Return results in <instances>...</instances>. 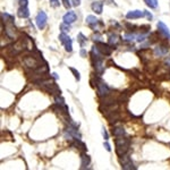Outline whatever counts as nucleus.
I'll use <instances>...</instances> for the list:
<instances>
[{
	"label": "nucleus",
	"instance_id": "obj_15",
	"mask_svg": "<svg viewBox=\"0 0 170 170\" xmlns=\"http://www.w3.org/2000/svg\"><path fill=\"white\" fill-rule=\"evenodd\" d=\"M91 7L93 12H95L96 14H101L102 13V8H103V3L101 1H94Z\"/></svg>",
	"mask_w": 170,
	"mask_h": 170
},
{
	"label": "nucleus",
	"instance_id": "obj_20",
	"mask_svg": "<svg viewBox=\"0 0 170 170\" xmlns=\"http://www.w3.org/2000/svg\"><path fill=\"white\" fill-rule=\"evenodd\" d=\"M112 134L115 135V136H124L125 135V129L123 128V127H115L114 129H112Z\"/></svg>",
	"mask_w": 170,
	"mask_h": 170
},
{
	"label": "nucleus",
	"instance_id": "obj_35",
	"mask_svg": "<svg viewBox=\"0 0 170 170\" xmlns=\"http://www.w3.org/2000/svg\"><path fill=\"white\" fill-rule=\"evenodd\" d=\"M100 38H101V35H100V34H96V35H94V41L99 42V41H100Z\"/></svg>",
	"mask_w": 170,
	"mask_h": 170
},
{
	"label": "nucleus",
	"instance_id": "obj_27",
	"mask_svg": "<svg viewBox=\"0 0 170 170\" xmlns=\"http://www.w3.org/2000/svg\"><path fill=\"white\" fill-rule=\"evenodd\" d=\"M124 38L126 40H128V41H131V40H134L136 38V35H135V34H131V33H126V34L124 35Z\"/></svg>",
	"mask_w": 170,
	"mask_h": 170
},
{
	"label": "nucleus",
	"instance_id": "obj_25",
	"mask_svg": "<svg viewBox=\"0 0 170 170\" xmlns=\"http://www.w3.org/2000/svg\"><path fill=\"white\" fill-rule=\"evenodd\" d=\"M70 24H67V23H63L61 25H60V28H61V31H64V32H67V31H69L70 30V26H69Z\"/></svg>",
	"mask_w": 170,
	"mask_h": 170
},
{
	"label": "nucleus",
	"instance_id": "obj_38",
	"mask_svg": "<svg viewBox=\"0 0 170 170\" xmlns=\"http://www.w3.org/2000/svg\"><path fill=\"white\" fill-rule=\"evenodd\" d=\"M166 64H167L168 66H170V57H169V58H167V60H166Z\"/></svg>",
	"mask_w": 170,
	"mask_h": 170
},
{
	"label": "nucleus",
	"instance_id": "obj_3",
	"mask_svg": "<svg viewBox=\"0 0 170 170\" xmlns=\"http://www.w3.org/2000/svg\"><path fill=\"white\" fill-rule=\"evenodd\" d=\"M119 162H120V164H121V168L125 170H135L136 169V167L134 166V163L131 162V158L128 157V156H121V158L119 159Z\"/></svg>",
	"mask_w": 170,
	"mask_h": 170
},
{
	"label": "nucleus",
	"instance_id": "obj_7",
	"mask_svg": "<svg viewBox=\"0 0 170 170\" xmlns=\"http://www.w3.org/2000/svg\"><path fill=\"white\" fill-rule=\"evenodd\" d=\"M65 136H66V138H67V140L81 138V134L78 133L77 128H75V127H68V128H67V131H66Z\"/></svg>",
	"mask_w": 170,
	"mask_h": 170
},
{
	"label": "nucleus",
	"instance_id": "obj_24",
	"mask_svg": "<svg viewBox=\"0 0 170 170\" xmlns=\"http://www.w3.org/2000/svg\"><path fill=\"white\" fill-rule=\"evenodd\" d=\"M117 42H118V35H116V34H111V35L109 36V43H110L111 45H115Z\"/></svg>",
	"mask_w": 170,
	"mask_h": 170
},
{
	"label": "nucleus",
	"instance_id": "obj_32",
	"mask_svg": "<svg viewBox=\"0 0 170 170\" xmlns=\"http://www.w3.org/2000/svg\"><path fill=\"white\" fill-rule=\"evenodd\" d=\"M103 146L105 147V150H107V151H109V152L111 151V147H110V145H109V143H107V142H105V143L103 144Z\"/></svg>",
	"mask_w": 170,
	"mask_h": 170
},
{
	"label": "nucleus",
	"instance_id": "obj_9",
	"mask_svg": "<svg viewBox=\"0 0 170 170\" xmlns=\"http://www.w3.org/2000/svg\"><path fill=\"white\" fill-rule=\"evenodd\" d=\"M77 19V15L75 12H68L67 14L64 15V17H63V21L67 23V24H72V23H74L75 21Z\"/></svg>",
	"mask_w": 170,
	"mask_h": 170
},
{
	"label": "nucleus",
	"instance_id": "obj_36",
	"mask_svg": "<svg viewBox=\"0 0 170 170\" xmlns=\"http://www.w3.org/2000/svg\"><path fill=\"white\" fill-rule=\"evenodd\" d=\"M105 2L107 3V5H112V3H115L114 0H105Z\"/></svg>",
	"mask_w": 170,
	"mask_h": 170
},
{
	"label": "nucleus",
	"instance_id": "obj_1",
	"mask_svg": "<svg viewBox=\"0 0 170 170\" xmlns=\"http://www.w3.org/2000/svg\"><path fill=\"white\" fill-rule=\"evenodd\" d=\"M129 140L128 138H123V136H119V138L116 140V152L119 157L125 156L128 150H129Z\"/></svg>",
	"mask_w": 170,
	"mask_h": 170
},
{
	"label": "nucleus",
	"instance_id": "obj_31",
	"mask_svg": "<svg viewBox=\"0 0 170 170\" xmlns=\"http://www.w3.org/2000/svg\"><path fill=\"white\" fill-rule=\"evenodd\" d=\"M102 135H103V137H105V140L107 141L108 138H109V136H108V133H107V131H105V128L103 127L102 128Z\"/></svg>",
	"mask_w": 170,
	"mask_h": 170
},
{
	"label": "nucleus",
	"instance_id": "obj_28",
	"mask_svg": "<svg viewBox=\"0 0 170 170\" xmlns=\"http://www.w3.org/2000/svg\"><path fill=\"white\" fill-rule=\"evenodd\" d=\"M19 7H27L28 5V0H19Z\"/></svg>",
	"mask_w": 170,
	"mask_h": 170
},
{
	"label": "nucleus",
	"instance_id": "obj_22",
	"mask_svg": "<svg viewBox=\"0 0 170 170\" xmlns=\"http://www.w3.org/2000/svg\"><path fill=\"white\" fill-rule=\"evenodd\" d=\"M144 1L150 8H157L158 7V0H144Z\"/></svg>",
	"mask_w": 170,
	"mask_h": 170
},
{
	"label": "nucleus",
	"instance_id": "obj_34",
	"mask_svg": "<svg viewBox=\"0 0 170 170\" xmlns=\"http://www.w3.org/2000/svg\"><path fill=\"white\" fill-rule=\"evenodd\" d=\"M73 1V6H79L81 0H72Z\"/></svg>",
	"mask_w": 170,
	"mask_h": 170
},
{
	"label": "nucleus",
	"instance_id": "obj_29",
	"mask_svg": "<svg viewBox=\"0 0 170 170\" xmlns=\"http://www.w3.org/2000/svg\"><path fill=\"white\" fill-rule=\"evenodd\" d=\"M50 3L52 7H59V5H60L59 0H50Z\"/></svg>",
	"mask_w": 170,
	"mask_h": 170
},
{
	"label": "nucleus",
	"instance_id": "obj_30",
	"mask_svg": "<svg viewBox=\"0 0 170 170\" xmlns=\"http://www.w3.org/2000/svg\"><path fill=\"white\" fill-rule=\"evenodd\" d=\"M63 1V3H64V6H65L66 8L68 9V8H70V6H72V3H70V1L69 0H61Z\"/></svg>",
	"mask_w": 170,
	"mask_h": 170
},
{
	"label": "nucleus",
	"instance_id": "obj_6",
	"mask_svg": "<svg viewBox=\"0 0 170 170\" xmlns=\"http://www.w3.org/2000/svg\"><path fill=\"white\" fill-rule=\"evenodd\" d=\"M96 86H98L99 95H101V96H105V95H108V94H109L110 89L108 87V85L105 84L102 79L99 78L98 81H96Z\"/></svg>",
	"mask_w": 170,
	"mask_h": 170
},
{
	"label": "nucleus",
	"instance_id": "obj_33",
	"mask_svg": "<svg viewBox=\"0 0 170 170\" xmlns=\"http://www.w3.org/2000/svg\"><path fill=\"white\" fill-rule=\"evenodd\" d=\"M144 13H145V16H146V17H147V18H149V19H150V21H151V19H152V17H153V16H152V15H151V14L149 13V12H146V10H144Z\"/></svg>",
	"mask_w": 170,
	"mask_h": 170
},
{
	"label": "nucleus",
	"instance_id": "obj_14",
	"mask_svg": "<svg viewBox=\"0 0 170 170\" xmlns=\"http://www.w3.org/2000/svg\"><path fill=\"white\" fill-rule=\"evenodd\" d=\"M86 23H87L92 28L95 30V27H96L98 23H99V19H98L95 16H93V15H89V16L86 17Z\"/></svg>",
	"mask_w": 170,
	"mask_h": 170
},
{
	"label": "nucleus",
	"instance_id": "obj_16",
	"mask_svg": "<svg viewBox=\"0 0 170 170\" xmlns=\"http://www.w3.org/2000/svg\"><path fill=\"white\" fill-rule=\"evenodd\" d=\"M168 50H169L168 47H166V45H160V47H157V48L154 49V52H156L157 56H164V54L168 53Z\"/></svg>",
	"mask_w": 170,
	"mask_h": 170
},
{
	"label": "nucleus",
	"instance_id": "obj_8",
	"mask_svg": "<svg viewBox=\"0 0 170 170\" xmlns=\"http://www.w3.org/2000/svg\"><path fill=\"white\" fill-rule=\"evenodd\" d=\"M95 47L98 48V50H99L100 52L102 53V54H105V56H109V54H111L112 49H115V48H110L108 44H105V43H102V42H98Z\"/></svg>",
	"mask_w": 170,
	"mask_h": 170
},
{
	"label": "nucleus",
	"instance_id": "obj_5",
	"mask_svg": "<svg viewBox=\"0 0 170 170\" xmlns=\"http://www.w3.org/2000/svg\"><path fill=\"white\" fill-rule=\"evenodd\" d=\"M59 40H60V42L65 45V49L66 51H68V52H72V50H73V45H72V39L65 34V33H61L60 35H59Z\"/></svg>",
	"mask_w": 170,
	"mask_h": 170
},
{
	"label": "nucleus",
	"instance_id": "obj_13",
	"mask_svg": "<svg viewBox=\"0 0 170 170\" xmlns=\"http://www.w3.org/2000/svg\"><path fill=\"white\" fill-rule=\"evenodd\" d=\"M6 34H7V36H9L10 39H15V38H16V28L14 27L13 23H9V24L7 25Z\"/></svg>",
	"mask_w": 170,
	"mask_h": 170
},
{
	"label": "nucleus",
	"instance_id": "obj_19",
	"mask_svg": "<svg viewBox=\"0 0 170 170\" xmlns=\"http://www.w3.org/2000/svg\"><path fill=\"white\" fill-rule=\"evenodd\" d=\"M73 146H76V147H78L81 150H83V151H85L86 150V146H85V144L83 143V142H81V140L79 138H75L74 140V143H72Z\"/></svg>",
	"mask_w": 170,
	"mask_h": 170
},
{
	"label": "nucleus",
	"instance_id": "obj_17",
	"mask_svg": "<svg viewBox=\"0 0 170 170\" xmlns=\"http://www.w3.org/2000/svg\"><path fill=\"white\" fill-rule=\"evenodd\" d=\"M81 159H82V169H84V168H86V167L90 164L91 159H90V157H89L87 154H85V153H82Z\"/></svg>",
	"mask_w": 170,
	"mask_h": 170
},
{
	"label": "nucleus",
	"instance_id": "obj_37",
	"mask_svg": "<svg viewBox=\"0 0 170 170\" xmlns=\"http://www.w3.org/2000/svg\"><path fill=\"white\" fill-rule=\"evenodd\" d=\"M81 56H82V57H85V56H86V51H85L84 49L81 50Z\"/></svg>",
	"mask_w": 170,
	"mask_h": 170
},
{
	"label": "nucleus",
	"instance_id": "obj_23",
	"mask_svg": "<svg viewBox=\"0 0 170 170\" xmlns=\"http://www.w3.org/2000/svg\"><path fill=\"white\" fill-rule=\"evenodd\" d=\"M77 40H78L81 47H84V45H85V43H86V38H85L82 33H79L78 35H77Z\"/></svg>",
	"mask_w": 170,
	"mask_h": 170
},
{
	"label": "nucleus",
	"instance_id": "obj_26",
	"mask_svg": "<svg viewBox=\"0 0 170 170\" xmlns=\"http://www.w3.org/2000/svg\"><path fill=\"white\" fill-rule=\"evenodd\" d=\"M69 69H70V70L73 72V74H74V76H75V78L77 79V81H79V79H81V76H79V73H78V72H77V70H76L75 68H73V67H70Z\"/></svg>",
	"mask_w": 170,
	"mask_h": 170
},
{
	"label": "nucleus",
	"instance_id": "obj_18",
	"mask_svg": "<svg viewBox=\"0 0 170 170\" xmlns=\"http://www.w3.org/2000/svg\"><path fill=\"white\" fill-rule=\"evenodd\" d=\"M17 14H18V16L21 18H27L30 16V12H28V8L27 7H19Z\"/></svg>",
	"mask_w": 170,
	"mask_h": 170
},
{
	"label": "nucleus",
	"instance_id": "obj_2",
	"mask_svg": "<svg viewBox=\"0 0 170 170\" xmlns=\"http://www.w3.org/2000/svg\"><path fill=\"white\" fill-rule=\"evenodd\" d=\"M24 65L26 66L27 68H30V69H34V70H36V69H39L40 67H42L41 66V59L40 58H36L35 56H27L24 58Z\"/></svg>",
	"mask_w": 170,
	"mask_h": 170
},
{
	"label": "nucleus",
	"instance_id": "obj_10",
	"mask_svg": "<svg viewBox=\"0 0 170 170\" xmlns=\"http://www.w3.org/2000/svg\"><path fill=\"white\" fill-rule=\"evenodd\" d=\"M144 16H145L144 10H131V12L127 13L126 18H128V19H136V18H141V17H144Z\"/></svg>",
	"mask_w": 170,
	"mask_h": 170
},
{
	"label": "nucleus",
	"instance_id": "obj_11",
	"mask_svg": "<svg viewBox=\"0 0 170 170\" xmlns=\"http://www.w3.org/2000/svg\"><path fill=\"white\" fill-rule=\"evenodd\" d=\"M158 30H159V32L161 33V34H163L166 38H168V39H170V31L169 28H168V26L163 23V22H159L158 23Z\"/></svg>",
	"mask_w": 170,
	"mask_h": 170
},
{
	"label": "nucleus",
	"instance_id": "obj_39",
	"mask_svg": "<svg viewBox=\"0 0 170 170\" xmlns=\"http://www.w3.org/2000/svg\"><path fill=\"white\" fill-rule=\"evenodd\" d=\"M52 77H53V78H56V79L58 78V76H57V74H56V73H53V74H52Z\"/></svg>",
	"mask_w": 170,
	"mask_h": 170
},
{
	"label": "nucleus",
	"instance_id": "obj_4",
	"mask_svg": "<svg viewBox=\"0 0 170 170\" xmlns=\"http://www.w3.org/2000/svg\"><path fill=\"white\" fill-rule=\"evenodd\" d=\"M47 21H48V16H47V14L44 13L43 10H41V12L36 15V18H35L36 26L39 27L40 30L44 28L45 25H47Z\"/></svg>",
	"mask_w": 170,
	"mask_h": 170
},
{
	"label": "nucleus",
	"instance_id": "obj_21",
	"mask_svg": "<svg viewBox=\"0 0 170 170\" xmlns=\"http://www.w3.org/2000/svg\"><path fill=\"white\" fill-rule=\"evenodd\" d=\"M1 17H2V19L5 21V22H7V23H14V16L12 15H9V14H2L1 15Z\"/></svg>",
	"mask_w": 170,
	"mask_h": 170
},
{
	"label": "nucleus",
	"instance_id": "obj_12",
	"mask_svg": "<svg viewBox=\"0 0 170 170\" xmlns=\"http://www.w3.org/2000/svg\"><path fill=\"white\" fill-rule=\"evenodd\" d=\"M94 68H95V70L99 74H102L103 73L105 66H103V63H102V59L101 58H94Z\"/></svg>",
	"mask_w": 170,
	"mask_h": 170
}]
</instances>
